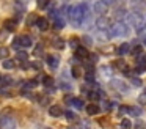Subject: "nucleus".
Segmentation results:
<instances>
[{
	"label": "nucleus",
	"mask_w": 146,
	"mask_h": 129,
	"mask_svg": "<svg viewBox=\"0 0 146 129\" xmlns=\"http://www.w3.org/2000/svg\"><path fill=\"white\" fill-rule=\"evenodd\" d=\"M85 79H86V82H94V74L93 72H86Z\"/></svg>",
	"instance_id": "2f4dec72"
},
{
	"label": "nucleus",
	"mask_w": 146,
	"mask_h": 129,
	"mask_svg": "<svg viewBox=\"0 0 146 129\" xmlns=\"http://www.w3.org/2000/svg\"><path fill=\"white\" fill-rule=\"evenodd\" d=\"M41 53H42V46H36V47H35V55L39 57Z\"/></svg>",
	"instance_id": "e433bc0d"
},
{
	"label": "nucleus",
	"mask_w": 146,
	"mask_h": 129,
	"mask_svg": "<svg viewBox=\"0 0 146 129\" xmlns=\"http://www.w3.org/2000/svg\"><path fill=\"white\" fill-rule=\"evenodd\" d=\"M108 33H110V36H113V38L126 36L127 35V27H126L124 22H116V24H113L110 28H108Z\"/></svg>",
	"instance_id": "7ed1b4c3"
},
{
	"label": "nucleus",
	"mask_w": 146,
	"mask_h": 129,
	"mask_svg": "<svg viewBox=\"0 0 146 129\" xmlns=\"http://www.w3.org/2000/svg\"><path fill=\"white\" fill-rule=\"evenodd\" d=\"M54 46L57 47V49H63V47H64V41L61 39V38H55V41H54Z\"/></svg>",
	"instance_id": "412c9836"
},
{
	"label": "nucleus",
	"mask_w": 146,
	"mask_h": 129,
	"mask_svg": "<svg viewBox=\"0 0 146 129\" xmlns=\"http://www.w3.org/2000/svg\"><path fill=\"white\" fill-rule=\"evenodd\" d=\"M17 39H19V46L21 47H24V49H27V47H30L32 46V38L29 36V35H24V36H19L17 38Z\"/></svg>",
	"instance_id": "20e7f679"
},
{
	"label": "nucleus",
	"mask_w": 146,
	"mask_h": 129,
	"mask_svg": "<svg viewBox=\"0 0 146 129\" xmlns=\"http://www.w3.org/2000/svg\"><path fill=\"white\" fill-rule=\"evenodd\" d=\"M54 27L57 28V30H60V28H63L64 27V21H63V17H55V22H54Z\"/></svg>",
	"instance_id": "2eb2a0df"
},
{
	"label": "nucleus",
	"mask_w": 146,
	"mask_h": 129,
	"mask_svg": "<svg viewBox=\"0 0 146 129\" xmlns=\"http://www.w3.org/2000/svg\"><path fill=\"white\" fill-rule=\"evenodd\" d=\"M104 109H105V110H111V102H105Z\"/></svg>",
	"instance_id": "79ce46f5"
},
{
	"label": "nucleus",
	"mask_w": 146,
	"mask_h": 129,
	"mask_svg": "<svg viewBox=\"0 0 146 129\" xmlns=\"http://www.w3.org/2000/svg\"><path fill=\"white\" fill-rule=\"evenodd\" d=\"M86 113H88V115H98L99 113V106L94 104V102L88 104V106H86Z\"/></svg>",
	"instance_id": "9d476101"
},
{
	"label": "nucleus",
	"mask_w": 146,
	"mask_h": 129,
	"mask_svg": "<svg viewBox=\"0 0 146 129\" xmlns=\"http://www.w3.org/2000/svg\"><path fill=\"white\" fill-rule=\"evenodd\" d=\"M130 82H132V85H135V87H141V80H140L138 77H130Z\"/></svg>",
	"instance_id": "c85d7f7f"
},
{
	"label": "nucleus",
	"mask_w": 146,
	"mask_h": 129,
	"mask_svg": "<svg viewBox=\"0 0 146 129\" xmlns=\"http://www.w3.org/2000/svg\"><path fill=\"white\" fill-rule=\"evenodd\" d=\"M129 113L132 116H140V115H141V109H140V107H130Z\"/></svg>",
	"instance_id": "a211bd4d"
},
{
	"label": "nucleus",
	"mask_w": 146,
	"mask_h": 129,
	"mask_svg": "<svg viewBox=\"0 0 146 129\" xmlns=\"http://www.w3.org/2000/svg\"><path fill=\"white\" fill-rule=\"evenodd\" d=\"M47 129H50V128H47Z\"/></svg>",
	"instance_id": "de8ad7c7"
},
{
	"label": "nucleus",
	"mask_w": 146,
	"mask_h": 129,
	"mask_svg": "<svg viewBox=\"0 0 146 129\" xmlns=\"http://www.w3.org/2000/svg\"><path fill=\"white\" fill-rule=\"evenodd\" d=\"M32 65H33V68H35V69H39V68H41V65H39V63H32Z\"/></svg>",
	"instance_id": "c03bdc74"
},
{
	"label": "nucleus",
	"mask_w": 146,
	"mask_h": 129,
	"mask_svg": "<svg viewBox=\"0 0 146 129\" xmlns=\"http://www.w3.org/2000/svg\"><path fill=\"white\" fill-rule=\"evenodd\" d=\"M35 25L41 31H44V30H47V28H49V22H47V19H44V17H38V21H36Z\"/></svg>",
	"instance_id": "6e6552de"
},
{
	"label": "nucleus",
	"mask_w": 146,
	"mask_h": 129,
	"mask_svg": "<svg viewBox=\"0 0 146 129\" xmlns=\"http://www.w3.org/2000/svg\"><path fill=\"white\" fill-rule=\"evenodd\" d=\"M132 53H133L135 57H138L140 53H141V46H137V47H133V49H132Z\"/></svg>",
	"instance_id": "7c9ffc66"
},
{
	"label": "nucleus",
	"mask_w": 146,
	"mask_h": 129,
	"mask_svg": "<svg viewBox=\"0 0 146 129\" xmlns=\"http://www.w3.org/2000/svg\"><path fill=\"white\" fill-rule=\"evenodd\" d=\"M113 65L116 66L118 69H121V71H126V69H127V68H126V63H124L123 60H116V61H115Z\"/></svg>",
	"instance_id": "aec40b11"
},
{
	"label": "nucleus",
	"mask_w": 146,
	"mask_h": 129,
	"mask_svg": "<svg viewBox=\"0 0 146 129\" xmlns=\"http://www.w3.org/2000/svg\"><path fill=\"white\" fill-rule=\"evenodd\" d=\"M93 9H94V13H98V14H104V13L107 11V5H105L104 2H96L94 6H93Z\"/></svg>",
	"instance_id": "0eeeda50"
},
{
	"label": "nucleus",
	"mask_w": 146,
	"mask_h": 129,
	"mask_svg": "<svg viewBox=\"0 0 146 129\" xmlns=\"http://www.w3.org/2000/svg\"><path fill=\"white\" fill-rule=\"evenodd\" d=\"M80 129H93V128H91V124H90L88 121H82L80 123Z\"/></svg>",
	"instance_id": "72a5a7b5"
},
{
	"label": "nucleus",
	"mask_w": 146,
	"mask_h": 129,
	"mask_svg": "<svg viewBox=\"0 0 146 129\" xmlns=\"http://www.w3.org/2000/svg\"><path fill=\"white\" fill-rule=\"evenodd\" d=\"M7 35H8V31L5 30V28H3V30H0V43L7 39Z\"/></svg>",
	"instance_id": "473e14b6"
},
{
	"label": "nucleus",
	"mask_w": 146,
	"mask_h": 129,
	"mask_svg": "<svg viewBox=\"0 0 146 129\" xmlns=\"http://www.w3.org/2000/svg\"><path fill=\"white\" fill-rule=\"evenodd\" d=\"M7 55H8V49L0 47V57H2V58H7Z\"/></svg>",
	"instance_id": "f704fd0d"
},
{
	"label": "nucleus",
	"mask_w": 146,
	"mask_h": 129,
	"mask_svg": "<svg viewBox=\"0 0 146 129\" xmlns=\"http://www.w3.org/2000/svg\"><path fill=\"white\" fill-rule=\"evenodd\" d=\"M49 115L55 116V118H57V116H61L63 115V109H61L60 106H50L49 107Z\"/></svg>",
	"instance_id": "39448f33"
},
{
	"label": "nucleus",
	"mask_w": 146,
	"mask_h": 129,
	"mask_svg": "<svg viewBox=\"0 0 146 129\" xmlns=\"http://www.w3.org/2000/svg\"><path fill=\"white\" fill-rule=\"evenodd\" d=\"M99 96H101V94H99V91H90V93H88V98L91 101H98Z\"/></svg>",
	"instance_id": "b1692460"
},
{
	"label": "nucleus",
	"mask_w": 146,
	"mask_h": 129,
	"mask_svg": "<svg viewBox=\"0 0 146 129\" xmlns=\"http://www.w3.org/2000/svg\"><path fill=\"white\" fill-rule=\"evenodd\" d=\"M42 84H44L46 87H49V88H50L52 85H54V79H52V77H49V76H44V77H42ZM50 90H52V88H50Z\"/></svg>",
	"instance_id": "f3484780"
},
{
	"label": "nucleus",
	"mask_w": 146,
	"mask_h": 129,
	"mask_svg": "<svg viewBox=\"0 0 146 129\" xmlns=\"http://www.w3.org/2000/svg\"><path fill=\"white\" fill-rule=\"evenodd\" d=\"M113 87H115V88H118V90L121 88V91H124V93H126V91L129 90V87H127V85L124 84V82H121V80H113Z\"/></svg>",
	"instance_id": "4468645a"
},
{
	"label": "nucleus",
	"mask_w": 146,
	"mask_h": 129,
	"mask_svg": "<svg viewBox=\"0 0 146 129\" xmlns=\"http://www.w3.org/2000/svg\"><path fill=\"white\" fill-rule=\"evenodd\" d=\"M2 85H10L13 84V79L10 77V76H2V82H0Z\"/></svg>",
	"instance_id": "5701e85b"
},
{
	"label": "nucleus",
	"mask_w": 146,
	"mask_h": 129,
	"mask_svg": "<svg viewBox=\"0 0 146 129\" xmlns=\"http://www.w3.org/2000/svg\"><path fill=\"white\" fill-rule=\"evenodd\" d=\"M69 104H72V106L76 107V109H82V107H83V101H82V99H79V98H72Z\"/></svg>",
	"instance_id": "dca6fc26"
},
{
	"label": "nucleus",
	"mask_w": 146,
	"mask_h": 129,
	"mask_svg": "<svg viewBox=\"0 0 146 129\" xmlns=\"http://www.w3.org/2000/svg\"><path fill=\"white\" fill-rule=\"evenodd\" d=\"M3 27L7 31H14L16 30V21H13V19H7V21L3 22Z\"/></svg>",
	"instance_id": "1a4fd4ad"
},
{
	"label": "nucleus",
	"mask_w": 146,
	"mask_h": 129,
	"mask_svg": "<svg viewBox=\"0 0 146 129\" xmlns=\"http://www.w3.org/2000/svg\"><path fill=\"white\" fill-rule=\"evenodd\" d=\"M127 22L132 24V27L137 31H141L143 28H146V17L143 14H140V13H130L127 16Z\"/></svg>",
	"instance_id": "f03ea898"
},
{
	"label": "nucleus",
	"mask_w": 146,
	"mask_h": 129,
	"mask_svg": "<svg viewBox=\"0 0 146 129\" xmlns=\"http://www.w3.org/2000/svg\"><path fill=\"white\" fill-rule=\"evenodd\" d=\"M2 66H3L5 69H13V68H14V61H13V60H8V58H7Z\"/></svg>",
	"instance_id": "4be33fe9"
},
{
	"label": "nucleus",
	"mask_w": 146,
	"mask_h": 129,
	"mask_svg": "<svg viewBox=\"0 0 146 129\" xmlns=\"http://www.w3.org/2000/svg\"><path fill=\"white\" fill-rule=\"evenodd\" d=\"M64 115H66V118H68V120H76V115H74L72 112H69V110H68V112L64 113Z\"/></svg>",
	"instance_id": "ea45409f"
},
{
	"label": "nucleus",
	"mask_w": 146,
	"mask_h": 129,
	"mask_svg": "<svg viewBox=\"0 0 146 129\" xmlns=\"http://www.w3.org/2000/svg\"><path fill=\"white\" fill-rule=\"evenodd\" d=\"M130 126H132V123H130V120L124 118L123 121H121V128H123V129H130Z\"/></svg>",
	"instance_id": "393cba45"
},
{
	"label": "nucleus",
	"mask_w": 146,
	"mask_h": 129,
	"mask_svg": "<svg viewBox=\"0 0 146 129\" xmlns=\"http://www.w3.org/2000/svg\"><path fill=\"white\" fill-rule=\"evenodd\" d=\"M69 44H71V46L74 47V49H77V47H79V41H77V38H72Z\"/></svg>",
	"instance_id": "4c0bfd02"
},
{
	"label": "nucleus",
	"mask_w": 146,
	"mask_h": 129,
	"mask_svg": "<svg viewBox=\"0 0 146 129\" xmlns=\"http://www.w3.org/2000/svg\"><path fill=\"white\" fill-rule=\"evenodd\" d=\"M88 57H90V58H91V60H93V61H98V58H99V57H98V55H96V53H90V55H88Z\"/></svg>",
	"instance_id": "a19ab883"
},
{
	"label": "nucleus",
	"mask_w": 146,
	"mask_h": 129,
	"mask_svg": "<svg viewBox=\"0 0 146 129\" xmlns=\"http://www.w3.org/2000/svg\"><path fill=\"white\" fill-rule=\"evenodd\" d=\"M0 94H3V96H10V91H8V88L5 87V85H2V87H0Z\"/></svg>",
	"instance_id": "c756f323"
},
{
	"label": "nucleus",
	"mask_w": 146,
	"mask_h": 129,
	"mask_svg": "<svg viewBox=\"0 0 146 129\" xmlns=\"http://www.w3.org/2000/svg\"><path fill=\"white\" fill-rule=\"evenodd\" d=\"M101 72L105 76V77H111V69L110 68H105L104 66V68H101Z\"/></svg>",
	"instance_id": "a878e982"
},
{
	"label": "nucleus",
	"mask_w": 146,
	"mask_h": 129,
	"mask_svg": "<svg viewBox=\"0 0 146 129\" xmlns=\"http://www.w3.org/2000/svg\"><path fill=\"white\" fill-rule=\"evenodd\" d=\"M101 2H104L105 5H111V3H115V0H101Z\"/></svg>",
	"instance_id": "37998d69"
},
{
	"label": "nucleus",
	"mask_w": 146,
	"mask_h": 129,
	"mask_svg": "<svg viewBox=\"0 0 146 129\" xmlns=\"http://www.w3.org/2000/svg\"><path fill=\"white\" fill-rule=\"evenodd\" d=\"M129 109H130V107H126V106H119V110H118V112H119V113H127V112H129Z\"/></svg>",
	"instance_id": "58836bf2"
},
{
	"label": "nucleus",
	"mask_w": 146,
	"mask_h": 129,
	"mask_svg": "<svg viewBox=\"0 0 146 129\" xmlns=\"http://www.w3.org/2000/svg\"><path fill=\"white\" fill-rule=\"evenodd\" d=\"M47 63H49V66H50L52 69H57V66H58V57L49 55L47 57Z\"/></svg>",
	"instance_id": "ddd939ff"
},
{
	"label": "nucleus",
	"mask_w": 146,
	"mask_h": 129,
	"mask_svg": "<svg viewBox=\"0 0 146 129\" xmlns=\"http://www.w3.org/2000/svg\"><path fill=\"white\" fill-rule=\"evenodd\" d=\"M96 27L99 28V30H107V28H110L108 27V19L107 17H99L98 21H96Z\"/></svg>",
	"instance_id": "423d86ee"
},
{
	"label": "nucleus",
	"mask_w": 146,
	"mask_h": 129,
	"mask_svg": "<svg viewBox=\"0 0 146 129\" xmlns=\"http://www.w3.org/2000/svg\"><path fill=\"white\" fill-rule=\"evenodd\" d=\"M82 41L86 44V46H91V44H93V41H91V38H90V36H83Z\"/></svg>",
	"instance_id": "c9c22d12"
},
{
	"label": "nucleus",
	"mask_w": 146,
	"mask_h": 129,
	"mask_svg": "<svg viewBox=\"0 0 146 129\" xmlns=\"http://www.w3.org/2000/svg\"><path fill=\"white\" fill-rule=\"evenodd\" d=\"M0 82H2V76H0Z\"/></svg>",
	"instance_id": "49530a36"
},
{
	"label": "nucleus",
	"mask_w": 146,
	"mask_h": 129,
	"mask_svg": "<svg viewBox=\"0 0 146 129\" xmlns=\"http://www.w3.org/2000/svg\"><path fill=\"white\" fill-rule=\"evenodd\" d=\"M27 52H24V50H21V52H17V58L22 60V61H27Z\"/></svg>",
	"instance_id": "cd10ccee"
},
{
	"label": "nucleus",
	"mask_w": 146,
	"mask_h": 129,
	"mask_svg": "<svg viewBox=\"0 0 146 129\" xmlns=\"http://www.w3.org/2000/svg\"><path fill=\"white\" fill-rule=\"evenodd\" d=\"M143 44H145V46H146V39H145V41H143Z\"/></svg>",
	"instance_id": "a18cd8bd"
},
{
	"label": "nucleus",
	"mask_w": 146,
	"mask_h": 129,
	"mask_svg": "<svg viewBox=\"0 0 146 129\" xmlns=\"http://www.w3.org/2000/svg\"><path fill=\"white\" fill-rule=\"evenodd\" d=\"M129 52H130V46H129L127 43H123V44H121V46L116 49V53H118V55H126V53H129Z\"/></svg>",
	"instance_id": "f8f14e48"
},
{
	"label": "nucleus",
	"mask_w": 146,
	"mask_h": 129,
	"mask_svg": "<svg viewBox=\"0 0 146 129\" xmlns=\"http://www.w3.org/2000/svg\"><path fill=\"white\" fill-rule=\"evenodd\" d=\"M49 2H50V0H38V8H39V9L46 8V6L49 5Z\"/></svg>",
	"instance_id": "bb28decb"
},
{
	"label": "nucleus",
	"mask_w": 146,
	"mask_h": 129,
	"mask_svg": "<svg viewBox=\"0 0 146 129\" xmlns=\"http://www.w3.org/2000/svg\"><path fill=\"white\" fill-rule=\"evenodd\" d=\"M88 55H90V52L85 49V47L79 46V47L76 49V57H77V58H86Z\"/></svg>",
	"instance_id": "9b49d317"
},
{
	"label": "nucleus",
	"mask_w": 146,
	"mask_h": 129,
	"mask_svg": "<svg viewBox=\"0 0 146 129\" xmlns=\"http://www.w3.org/2000/svg\"><path fill=\"white\" fill-rule=\"evenodd\" d=\"M68 13H69V21L71 24L74 25V27H80V25L83 24V21H85L86 14H88V8H86L85 3H80V5H76V6H71L69 9H68Z\"/></svg>",
	"instance_id": "f257e3e1"
},
{
	"label": "nucleus",
	"mask_w": 146,
	"mask_h": 129,
	"mask_svg": "<svg viewBox=\"0 0 146 129\" xmlns=\"http://www.w3.org/2000/svg\"><path fill=\"white\" fill-rule=\"evenodd\" d=\"M71 72H72V77H74V79H79L80 76H82V71H80V68H79V66H72Z\"/></svg>",
	"instance_id": "6ab92c4d"
}]
</instances>
